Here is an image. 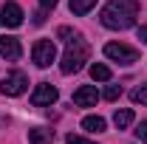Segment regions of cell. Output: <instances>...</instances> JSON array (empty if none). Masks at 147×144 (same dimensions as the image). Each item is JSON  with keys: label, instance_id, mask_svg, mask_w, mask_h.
Returning <instances> with one entry per match:
<instances>
[{"label": "cell", "instance_id": "obj_1", "mask_svg": "<svg viewBox=\"0 0 147 144\" xmlns=\"http://www.w3.org/2000/svg\"><path fill=\"white\" fill-rule=\"evenodd\" d=\"M136 17H139V3L136 0H110L102 9V26L119 28V31L130 28L136 23Z\"/></svg>", "mask_w": 147, "mask_h": 144}, {"label": "cell", "instance_id": "obj_2", "mask_svg": "<svg viewBox=\"0 0 147 144\" xmlns=\"http://www.w3.org/2000/svg\"><path fill=\"white\" fill-rule=\"evenodd\" d=\"M88 57H91L88 42H85V40H71V42H68V51L62 54L59 71H62V73H76L85 62H88Z\"/></svg>", "mask_w": 147, "mask_h": 144}, {"label": "cell", "instance_id": "obj_3", "mask_svg": "<svg viewBox=\"0 0 147 144\" xmlns=\"http://www.w3.org/2000/svg\"><path fill=\"white\" fill-rule=\"evenodd\" d=\"M31 59H34L37 68H48V65L57 59V45L51 42V40H37L34 48H31Z\"/></svg>", "mask_w": 147, "mask_h": 144}, {"label": "cell", "instance_id": "obj_4", "mask_svg": "<svg viewBox=\"0 0 147 144\" xmlns=\"http://www.w3.org/2000/svg\"><path fill=\"white\" fill-rule=\"evenodd\" d=\"M105 57L113 59V62H119V65H133L139 59V51L130 48V45H122V42H108L105 45Z\"/></svg>", "mask_w": 147, "mask_h": 144}, {"label": "cell", "instance_id": "obj_5", "mask_svg": "<svg viewBox=\"0 0 147 144\" xmlns=\"http://www.w3.org/2000/svg\"><path fill=\"white\" fill-rule=\"evenodd\" d=\"M26 88H28V76L23 71H11L9 76H3V82H0V93L3 96H20Z\"/></svg>", "mask_w": 147, "mask_h": 144}, {"label": "cell", "instance_id": "obj_6", "mask_svg": "<svg viewBox=\"0 0 147 144\" xmlns=\"http://www.w3.org/2000/svg\"><path fill=\"white\" fill-rule=\"evenodd\" d=\"M57 96H59V93H57L54 85L40 82V85L34 88V93H31V105H34V108H48V105H54V102H57Z\"/></svg>", "mask_w": 147, "mask_h": 144}, {"label": "cell", "instance_id": "obj_7", "mask_svg": "<svg viewBox=\"0 0 147 144\" xmlns=\"http://www.w3.org/2000/svg\"><path fill=\"white\" fill-rule=\"evenodd\" d=\"M0 23L6 26V28H17L23 26V9H20L17 3H3V9H0Z\"/></svg>", "mask_w": 147, "mask_h": 144}, {"label": "cell", "instance_id": "obj_8", "mask_svg": "<svg viewBox=\"0 0 147 144\" xmlns=\"http://www.w3.org/2000/svg\"><path fill=\"white\" fill-rule=\"evenodd\" d=\"M96 102H99V90L93 85H82V88L74 90V105L76 108H93Z\"/></svg>", "mask_w": 147, "mask_h": 144}, {"label": "cell", "instance_id": "obj_9", "mask_svg": "<svg viewBox=\"0 0 147 144\" xmlns=\"http://www.w3.org/2000/svg\"><path fill=\"white\" fill-rule=\"evenodd\" d=\"M20 54H23V48H20V40L17 37H0V57L6 59V62H17Z\"/></svg>", "mask_w": 147, "mask_h": 144}, {"label": "cell", "instance_id": "obj_10", "mask_svg": "<svg viewBox=\"0 0 147 144\" xmlns=\"http://www.w3.org/2000/svg\"><path fill=\"white\" fill-rule=\"evenodd\" d=\"M51 139H54V130H45V127L28 130V141H31V144H48Z\"/></svg>", "mask_w": 147, "mask_h": 144}, {"label": "cell", "instance_id": "obj_11", "mask_svg": "<svg viewBox=\"0 0 147 144\" xmlns=\"http://www.w3.org/2000/svg\"><path fill=\"white\" fill-rule=\"evenodd\" d=\"M82 130H88V133H105V119L102 116H85L82 119Z\"/></svg>", "mask_w": 147, "mask_h": 144}, {"label": "cell", "instance_id": "obj_12", "mask_svg": "<svg viewBox=\"0 0 147 144\" xmlns=\"http://www.w3.org/2000/svg\"><path fill=\"white\" fill-rule=\"evenodd\" d=\"M113 124L119 127V130L130 127L133 124V110H116V113H113Z\"/></svg>", "mask_w": 147, "mask_h": 144}, {"label": "cell", "instance_id": "obj_13", "mask_svg": "<svg viewBox=\"0 0 147 144\" xmlns=\"http://www.w3.org/2000/svg\"><path fill=\"white\" fill-rule=\"evenodd\" d=\"M91 76L96 79V82H108V79H110V68L102 65V62H93V65H91Z\"/></svg>", "mask_w": 147, "mask_h": 144}, {"label": "cell", "instance_id": "obj_14", "mask_svg": "<svg viewBox=\"0 0 147 144\" xmlns=\"http://www.w3.org/2000/svg\"><path fill=\"white\" fill-rule=\"evenodd\" d=\"M93 6H96V0H71V11L74 14H88Z\"/></svg>", "mask_w": 147, "mask_h": 144}, {"label": "cell", "instance_id": "obj_15", "mask_svg": "<svg viewBox=\"0 0 147 144\" xmlns=\"http://www.w3.org/2000/svg\"><path fill=\"white\" fill-rule=\"evenodd\" d=\"M119 96H122V88H119V85H110V88L105 90V99H108V102H116Z\"/></svg>", "mask_w": 147, "mask_h": 144}, {"label": "cell", "instance_id": "obj_16", "mask_svg": "<svg viewBox=\"0 0 147 144\" xmlns=\"http://www.w3.org/2000/svg\"><path fill=\"white\" fill-rule=\"evenodd\" d=\"M130 99H133L136 105H139V102H147V85H144V88H136L133 93H130Z\"/></svg>", "mask_w": 147, "mask_h": 144}, {"label": "cell", "instance_id": "obj_17", "mask_svg": "<svg viewBox=\"0 0 147 144\" xmlns=\"http://www.w3.org/2000/svg\"><path fill=\"white\" fill-rule=\"evenodd\" d=\"M136 139H139L142 144H147V122H142V124L136 127Z\"/></svg>", "mask_w": 147, "mask_h": 144}, {"label": "cell", "instance_id": "obj_18", "mask_svg": "<svg viewBox=\"0 0 147 144\" xmlns=\"http://www.w3.org/2000/svg\"><path fill=\"white\" fill-rule=\"evenodd\" d=\"M68 144H91V141H85V139H79V136L71 133V136H68Z\"/></svg>", "mask_w": 147, "mask_h": 144}, {"label": "cell", "instance_id": "obj_19", "mask_svg": "<svg viewBox=\"0 0 147 144\" xmlns=\"http://www.w3.org/2000/svg\"><path fill=\"white\" fill-rule=\"evenodd\" d=\"M139 40L147 42V26H139Z\"/></svg>", "mask_w": 147, "mask_h": 144}, {"label": "cell", "instance_id": "obj_20", "mask_svg": "<svg viewBox=\"0 0 147 144\" xmlns=\"http://www.w3.org/2000/svg\"><path fill=\"white\" fill-rule=\"evenodd\" d=\"M40 6H42V9H54L57 0H40Z\"/></svg>", "mask_w": 147, "mask_h": 144}, {"label": "cell", "instance_id": "obj_21", "mask_svg": "<svg viewBox=\"0 0 147 144\" xmlns=\"http://www.w3.org/2000/svg\"><path fill=\"white\" fill-rule=\"evenodd\" d=\"M34 23H37V26H42V23H45V11H37V17H34Z\"/></svg>", "mask_w": 147, "mask_h": 144}, {"label": "cell", "instance_id": "obj_22", "mask_svg": "<svg viewBox=\"0 0 147 144\" xmlns=\"http://www.w3.org/2000/svg\"><path fill=\"white\" fill-rule=\"evenodd\" d=\"M3 122H6V119H3V116H0V124H3Z\"/></svg>", "mask_w": 147, "mask_h": 144}]
</instances>
